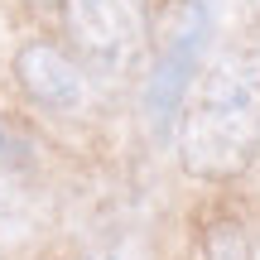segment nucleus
I'll return each instance as SVG.
<instances>
[{
  "label": "nucleus",
  "instance_id": "1",
  "mask_svg": "<svg viewBox=\"0 0 260 260\" xmlns=\"http://www.w3.org/2000/svg\"><path fill=\"white\" fill-rule=\"evenodd\" d=\"M260 154V39L217 48L178 102V159L193 178H236Z\"/></svg>",
  "mask_w": 260,
  "mask_h": 260
},
{
  "label": "nucleus",
  "instance_id": "2",
  "mask_svg": "<svg viewBox=\"0 0 260 260\" xmlns=\"http://www.w3.org/2000/svg\"><path fill=\"white\" fill-rule=\"evenodd\" d=\"M63 19L92 73L121 77L149 48V0H63Z\"/></svg>",
  "mask_w": 260,
  "mask_h": 260
},
{
  "label": "nucleus",
  "instance_id": "3",
  "mask_svg": "<svg viewBox=\"0 0 260 260\" xmlns=\"http://www.w3.org/2000/svg\"><path fill=\"white\" fill-rule=\"evenodd\" d=\"M207 39V0H188L183 19H178L174 39H169L164 58L154 68V82H149V116L154 121H169L183 102L188 82H193V63H198V48Z\"/></svg>",
  "mask_w": 260,
  "mask_h": 260
},
{
  "label": "nucleus",
  "instance_id": "4",
  "mask_svg": "<svg viewBox=\"0 0 260 260\" xmlns=\"http://www.w3.org/2000/svg\"><path fill=\"white\" fill-rule=\"evenodd\" d=\"M15 77L48 111H77L87 102V73L53 44H24L15 53Z\"/></svg>",
  "mask_w": 260,
  "mask_h": 260
},
{
  "label": "nucleus",
  "instance_id": "5",
  "mask_svg": "<svg viewBox=\"0 0 260 260\" xmlns=\"http://www.w3.org/2000/svg\"><path fill=\"white\" fill-rule=\"evenodd\" d=\"M207 260H255L246 226L241 222H212V232H207Z\"/></svg>",
  "mask_w": 260,
  "mask_h": 260
},
{
  "label": "nucleus",
  "instance_id": "6",
  "mask_svg": "<svg viewBox=\"0 0 260 260\" xmlns=\"http://www.w3.org/2000/svg\"><path fill=\"white\" fill-rule=\"evenodd\" d=\"M87 260H145V246L130 241V236H116V241H102Z\"/></svg>",
  "mask_w": 260,
  "mask_h": 260
},
{
  "label": "nucleus",
  "instance_id": "7",
  "mask_svg": "<svg viewBox=\"0 0 260 260\" xmlns=\"http://www.w3.org/2000/svg\"><path fill=\"white\" fill-rule=\"evenodd\" d=\"M34 5H48V0H34Z\"/></svg>",
  "mask_w": 260,
  "mask_h": 260
}]
</instances>
